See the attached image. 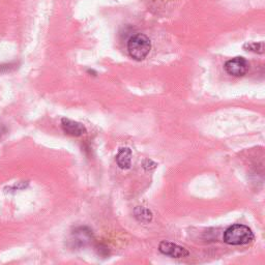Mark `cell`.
Masks as SVG:
<instances>
[{
	"mask_svg": "<svg viewBox=\"0 0 265 265\" xmlns=\"http://www.w3.org/2000/svg\"><path fill=\"white\" fill-rule=\"evenodd\" d=\"M116 162L119 168L129 169L132 165V150L128 147L120 148L116 156Z\"/></svg>",
	"mask_w": 265,
	"mask_h": 265,
	"instance_id": "obj_6",
	"label": "cell"
},
{
	"mask_svg": "<svg viewBox=\"0 0 265 265\" xmlns=\"http://www.w3.org/2000/svg\"><path fill=\"white\" fill-rule=\"evenodd\" d=\"M151 49L150 40L145 34L138 33L132 36L128 42V51L131 57L137 61H141L147 57Z\"/></svg>",
	"mask_w": 265,
	"mask_h": 265,
	"instance_id": "obj_2",
	"label": "cell"
},
{
	"mask_svg": "<svg viewBox=\"0 0 265 265\" xmlns=\"http://www.w3.org/2000/svg\"><path fill=\"white\" fill-rule=\"evenodd\" d=\"M74 238L76 242H79L80 245H84L86 242H88L91 238L90 231H86V228H80L76 230Z\"/></svg>",
	"mask_w": 265,
	"mask_h": 265,
	"instance_id": "obj_8",
	"label": "cell"
},
{
	"mask_svg": "<svg viewBox=\"0 0 265 265\" xmlns=\"http://www.w3.org/2000/svg\"><path fill=\"white\" fill-rule=\"evenodd\" d=\"M61 128L66 135H70L73 137H79L82 136L86 129L80 122L71 120L69 118H62L61 119Z\"/></svg>",
	"mask_w": 265,
	"mask_h": 265,
	"instance_id": "obj_5",
	"label": "cell"
},
{
	"mask_svg": "<svg viewBox=\"0 0 265 265\" xmlns=\"http://www.w3.org/2000/svg\"><path fill=\"white\" fill-rule=\"evenodd\" d=\"M159 250L162 254L173 258H184L188 256V254H190L186 248L169 241L160 242L159 245Z\"/></svg>",
	"mask_w": 265,
	"mask_h": 265,
	"instance_id": "obj_4",
	"label": "cell"
},
{
	"mask_svg": "<svg viewBox=\"0 0 265 265\" xmlns=\"http://www.w3.org/2000/svg\"><path fill=\"white\" fill-rule=\"evenodd\" d=\"M225 71L234 77H242L249 71V62L243 57H235L225 63Z\"/></svg>",
	"mask_w": 265,
	"mask_h": 265,
	"instance_id": "obj_3",
	"label": "cell"
},
{
	"mask_svg": "<svg viewBox=\"0 0 265 265\" xmlns=\"http://www.w3.org/2000/svg\"><path fill=\"white\" fill-rule=\"evenodd\" d=\"M254 239V233L248 226L236 224L229 227L224 233V241L231 245L248 244Z\"/></svg>",
	"mask_w": 265,
	"mask_h": 265,
	"instance_id": "obj_1",
	"label": "cell"
},
{
	"mask_svg": "<svg viewBox=\"0 0 265 265\" xmlns=\"http://www.w3.org/2000/svg\"><path fill=\"white\" fill-rule=\"evenodd\" d=\"M243 48L248 51L258 53V54H263L264 53V43H248L243 46Z\"/></svg>",
	"mask_w": 265,
	"mask_h": 265,
	"instance_id": "obj_9",
	"label": "cell"
},
{
	"mask_svg": "<svg viewBox=\"0 0 265 265\" xmlns=\"http://www.w3.org/2000/svg\"><path fill=\"white\" fill-rule=\"evenodd\" d=\"M134 214L136 219L141 222V223H149L151 220H153V212H151L149 210L145 207L138 206L135 208Z\"/></svg>",
	"mask_w": 265,
	"mask_h": 265,
	"instance_id": "obj_7",
	"label": "cell"
},
{
	"mask_svg": "<svg viewBox=\"0 0 265 265\" xmlns=\"http://www.w3.org/2000/svg\"><path fill=\"white\" fill-rule=\"evenodd\" d=\"M157 167V164L154 163L153 160H149V159H146L143 162V168L146 169V170H151V169H155Z\"/></svg>",
	"mask_w": 265,
	"mask_h": 265,
	"instance_id": "obj_10",
	"label": "cell"
}]
</instances>
